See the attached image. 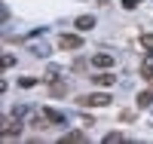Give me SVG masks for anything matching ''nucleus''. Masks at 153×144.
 <instances>
[{
	"mask_svg": "<svg viewBox=\"0 0 153 144\" xmlns=\"http://www.w3.org/2000/svg\"><path fill=\"white\" fill-rule=\"evenodd\" d=\"M113 98L107 92H92V95H80V104L83 107H107Z\"/></svg>",
	"mask_w": 153,
	"mask_h": 144,
	"instance_id": "1",
	"label": "nucleus"
},
{
	"mask_svg": "<svg viewBox=\"0 0 153 144\" xmlns=\"http://www.w3.org/2000/svg\"><path fill=\"white\" fill-rule=\"evenodd\" d=\"M58 46H61V49H80V46H83V37H76V34H61V37H58Z\"/></svg>",
	"mask_w": 153,
	"mask_h": 144,
	"instance_id": "2",
	"label": "nucleus"
},
{
	"mask_svg": "<svg viewBox=\"0 0 153 144\" xmlns=\"http://www.w3.org/2000/svg\"><path fill=\"white\" fill-rule=\"evenodd\" d=\"M3 135H6V138H19V135H22V126H19L16 120H3Z\"/></svg>",
	"mask_w": 153,
	"mask_h": 144,
	"instance_id": "3",
	"label": "nucleus"
},
{
	"mask_svg": "<svg viewBox=\"0 0 153 144\" xmlns=\"http://www.w3.org/2000/svg\"><path fill=\"white\" fill-rule=\"evenodd\" d=\"M92 64H95V68H113V55H107V52H98V55L92 58Z\"/></svg>",
	"mask_w": 153,
	"mask_h": 144,
	"instance_id": "4",
	"label": "nucleus"
},
{
	"mask_svg": "<svg viewBox=\"0 0 153 144\" xmlns=\"http://www.w3.org/2000/svg\"><path fill=\"white\" fill-rule=\"evenodd\" d=\"M92 83H95V86H113V83H117V77L104 71V74H95V77H92Z\"/></svg>",
	"mask_w": 153,
	"mask_h": 144,
	"instance_id": "5",
	"label": "nucleus"
},
{
	"mask_svg": "<svg viewBox=\"0 0 153 144\" xmlns=\"http://www.w3.org/2000/svg\"><path fill=\"white\" fill-rule=\"evenodd\" d=\"M74 25H76L80 31H92V28H95V16H80Z\"/></svg>",
	"mask_w": 153,
	"mask_h": 144,
	"instance_id": "6",
	"label": "nucleus"
},
{
	"mask_svg": "<svg viewBox=\"0 0 153 144\" xmlns=\"http://www.w3.org/2000/svg\"><path fill=\"white\" fill-rule=\"evenodd\" d=\"M150 104H153V92H150V89L138 92V107H150Z\"/></svg>",
	"mask_w": 153,
	"mask_h": 144,
	"instance_id": "7",
	"label": "nucleus"
},
{
	"mask_svg": "<svg viewBox=\"0 0 153 144\" xmlns=\"http://www.w3.org/2000/svg\"><path fill=\"white\" fill-rule=\"evenodd\" d=\"M141 77H144V80H153V58L141 61Z\"/></svg>",
	"mask_w": 153,
	"mask_h": 144,
	"instance_id": "8",
	"label": "nucleus"
},
{
	"mask_svg": "<svg viewBox=\"0 0 153 144\" xmlns=\"http://www.w3.org/2000/svg\"><path fill=\"white\" fill-rule=\"evenodd\" d=\"M61 141L65 144H80V141H86V135L83 132H68V135H61Z\"/></svg>",
	"mask_w": 153,
	"mask_h": 144,
	"instance_id": "9",
	"label": "nucleus"
},
{
	"mask_svg": "<svg viewBox=\"0 0 153 144\" xmlns=\"http://www.w3.org/2000/svg\"><path fill=\"white\" fill-rule=\"evenodd\" d=\"M43 113H46V116H49V123H65V116H61V113H58V110H49V107H46V110H43Z\"/></svg>",
	"mask_w": 153,
	"mask_h": 144,
	"instance_id": "10",
	"label": "nucleus"
},
{
	"mask_svg": "<svg viewBox=\"0 0 153 144\" xmlns=\"http://www.w3.org/2000/svg\"><path fill=\"white\" fill-rule=\"evenodd\" d=\"M104 141H107V144H120V141H123V132H107Z\"/></svg>",
	"mask_w": 153,
	"mask_h": 144,
	"instance_id": "11",
	"label": "nucleus"
},
{
	"mask_svg": "<svg viewBox=\"0 0 153 144\" xmlns=\"http://www.w3.org/2000/svg\"><path fill=\"white\" fill-rule=\"evenodd\" d=\"M49 89H52V95H65V92H68V86H65V83H55V80H52Z\"/></svg>",
	"mask_w": 153,
	"mask_h": 144,
	"instance_id": "12",
	"label": "nucleus"
},
{
	"mask_svg": "<svg viewBox=\"0 0 153 144\" xmlns=\"http://www.w3.org/2000/svg\"><path fill=\"white\" fill-rule=\"evenodd\" d=\"M141 46L144 49H153V34H141Z\"/></svg>",
	"mask_w": 153,
	"mask_h": 144,
	"instance_id": "13",
	"label": "nucleus"
},
{
	"mask_svg": "<svg viewBox=\"0 0 153 144\" xmlns=\"http://www.w3.org/2000/svg\"><path fill=\"white\" fill-rule=\"evenodd\" d=\"M34 83H37V80H34V77H22V80H19V86H22V89H31Z\"/></svg>",
	"mask_w": 153,
	"mask_h": 144,
	"instance_id": "14",
	"label": "nucleus"
},
{
	"mask_svg": "<svg viewBox=\"0 0 153 144\" xmlns=\"http://www.w3.org/2000/svg\"><path fill=\"white\" fill-rule=\"evenodd\" d=\"M123 6H126V9H135V6H138V0H123Z\"/></svg>",
	"mask_w": 153,
	"mask_h": 144,
	"instance_id": "15",
	"label": "nucleus"
}]
</instances>
